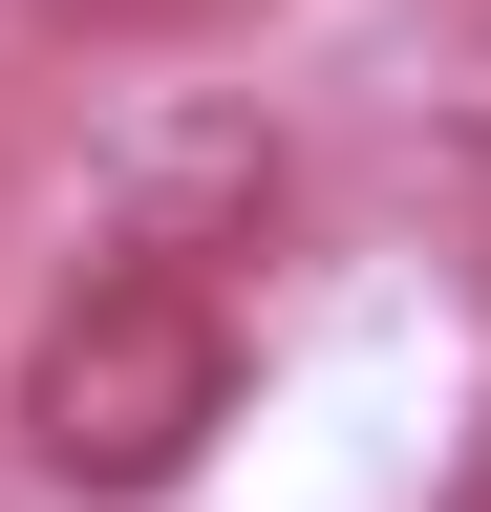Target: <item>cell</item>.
<instances>
[{
    "mask_svg": "<svg viewBox=\"0 0 491 512\" xmlns=\"http://www.w3.org/2000/svg\"><path fill=\"white\" fill-rule=\"evenodd\" d=\"M214 427H235V320H214V278L107 256V278L22 342V448H43V491H86V512L193 491Z\"/></svg>",
    "mask_w": 491,
    "mask_h": 512,
    "instance_id": "1",
    "label": "cell"
},
{
    "mask_svg": "<svg viewBox=\"0 0 491 512\" xmlns=\"http://www.w3.org/2000/svg\"><path fill=\"white\" fill-rule=\"evenodd\" d=\"M22 22H65V43H193V22H235V0H22Z\"/></svg>",
    "mask_w": 491,
    "mask_h": 512,
    "instance_id": "3",
    "label": "cell"
},
{
    "mask_svg": "<svg viewBox=\"0 0 491 512\" xmlns=\"http://www.w3.org/2000/svg\"><path fill=\"white\" fill-rule=\"evenodd\" d=\"M86 192H107V256H150V278H193V256H235L278 214V128L257 107H129L86 150Z\"/></svg>",
    "mask_w": 491,
    "mask_h": 512,
    "instance_id": "2",
    "label": "cell"
}]
</instances>
